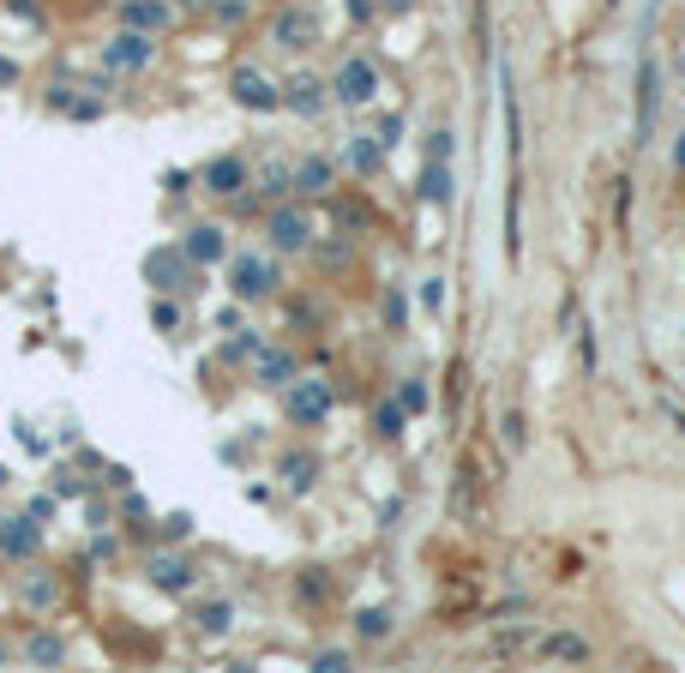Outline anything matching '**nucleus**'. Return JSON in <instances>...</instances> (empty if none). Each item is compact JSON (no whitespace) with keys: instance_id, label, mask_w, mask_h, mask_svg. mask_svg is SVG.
<instances>
[{"instance_id":"1","label":"nucleus","mask_w":685,"mask_h":673,"mask_svg":"<svg viewBox=\"0 0 685 673\" xmlns=\"http://www.w3.org/2000/svg\"><path fill=\"white\" fill-rule=\"evenodd\" d=\"M223 289L240 301V307H265V301L283 295V259H277L271 247H235L223 265Z\"/></svg>"},{"instance_id":"2","label":"nucleus","mask_w":685,"mask_h":673,"mask_svg":"<svg viewBox=\"0 0 685 673\" xmlns=\"http://www.w3.org/2000/svg\"><path fill=\"white\" fill-rule=\"evenodd\" d=\"M259 240L277 259H307L313 240H319V217H313L307 199H277V205L259 211Z\"/></svg>"},{"instance_id":"3","label":"nucleus","mask_w":685,"mask_h":673,"mask_svg":"<svg viewBox=\"0 0 685 673\" xmlns=\"http://www.w3.org/2000/svg\"><path fill=\"white\" fill-rule=\"evenodd\" d=\"M325 43V12L313 0H277L265 12V48L277 55H313Z\"/></svg>"},{"instance_id":"4","label":"nucleus","mask_w":685,"mask_h":673,"mask_svg":"<svg viewBox=\"0 0 685 673\" xmlns=\"http://www.w3.org/2000/svg\"><path fill=\"white\" fill-rule=\"evenodd\" d=\"M277 410H283V422L295 427V434H319L337 415V385L325 373H307V367H301V373L277 391Z\"/></svg>"},{"instance_id":"5","label":"nucleus","mask_w":685,"mask_h":673,"mask_svg":"<svg viewBox=\"0 0 685 673\" xmlns=\"http://www.w3.org/2000/svg\"><path fill=\"white\" fill-rule=\"evenodd\" d=\"M138 577H145V590L169 595V602H193L199 583H205V565H199L193 553H181V541H157V548L138 560Z\"/></svg>"},{"instance_id":"6","label":"nucleus","mask_w":685,"mask_h":673,"mask_svg":"<svg viewBox=\"0 0 685 673\" xmlns=\"http://www.w3.org/2000/svg\"><path fill=\"white\" fill-rule=\"evenodd\" d=\"M12 602H19V614L31 619H55L60 607L72 602L67 590V565H48V560H31V565H12Z\"/></svg>"},{"instance_id":"7","label":"nucleus","mask_w":685,"mask_h":673,"mask_svg":"<svg viewBox=\"0 0 685 673\" xmlns=\"http://www.w3.org/2000/svg\"><path fill=\"white\" fill-rule=\"evenodd\" d=\"M379 91H385V72H379V60L367 55V48H349L332 67V103L343 114H367L379 103Z\"/></svg>"},{"instance_id":"8","label":"nucleus","mask_w":685,"mask_h":673,"mask_svg":"<svg viewBox=\"0 0 685 673\" xmlns=\"http://www.w3.org/2000/svg\"><path fill=\"white\" fill-rule=\"evenodd\" d=\"M157 60H162V36L126 31V24H114L97 43V67L114 72V79H145V72H157Z\"/></svg>"},{"instance_id":"9","label":"nucleus","mask_w":685,"mask_h":673,"mask_svg":"<svg viewBox=\"0 0 685 673\" xmlns=\"http://www.w3.org/2000/svg\"><path fill=\"white\" fill-rule=\"evenodd\" d=\"M223 91L240 114H283V79L271 67H259V60H235Z\"/></svg>"},{"instance_id":"10","label":"nucleus","mask_w":685,"mask_h":673,"mask_svg":"<svg viewBox=\"0 0 685 673\" xmlns=\"http://www.w3.org/2000/svg\"><path fill=\"white\" fill-rule=\"evenodd\" d=\"M145 283H150V295H199V289H205V271H199L181 253V240H175V247L145 253Z\"/></svg>"},{"instance_id":"11","label":"nucleus","mask_w":685,"mask_h":673,"mask_svg":"<svg viewBox=\"0 0 685 673\" xmlns=\"http://www.w3.org/2000/svg\"><path fill=\"white\" fill-rule=\"evenodd\" d=\"M181 253L199 271H223L228 253H235V228H228V217H187L181 223Z\"/></svg>"},{"instance_id":"12","label":"nucleus","mask_w":685,"mask_h":673,"mask_svg":"<svg viewBox=\"0 0 685 673\" xmlns=\"http://www.w3.org/2000/svg\"><path fill=\"white\" fill-rule=\"evenodd\" d=\"M337 103H332V72H319V67H295V72H283V114H295V121H325Z\"/></svg>"},{"instance_id":"13","label":"nucleus","mask_w":685,"mask_h":673,"mask_svg":"<svg viewBox=\"0 0 685 673\" xmlns=\"http://www.w3.org/2000/svg\"><path fill=\"white\" fill-rule=\"evenodd\" d=\"M252 187V157L247 150H217V157L199 162V193L211 199V205H228V199H240Z\"/></svg>"},{"instance_id":"14","label":"nucleus","mask_w":685,"mask_h":673,"mask_svg":"<svg viewBox=\"0 0 685 673\" xmlns=\"http://www.w3.org/2000/svg\"><path fill=\"white\" fill-rule=\"evenodd\" d=\"M48 553V524H36L31 512H0V565H31V560H43Z\"/></svg>"},{"instance_id":"15","label":"nucleus","mask_w":685,"mask_h":673,"mask_svg":"<svg viewBox=\"0 0 685 673\" xmlns=\"http://www.w3.org/2000/svg\"><path fill=\"white\" fill-rule=\"evenodd\" d=\"M19 662L24 668H67L72 662V638L60 626H48V619H36V626L19 631Z\"/></svg>"},{"instance_id":"16","label":"nucleus","mask_w":685,"mask_h":673,"mask_svg":"<svg viewBox=\"0 0 685 673\" xmlns=\"http://www.w3.org/2000/svg\"><path fill=\"white\" fill-rule=\"evenodd\" d=\"M337 181H343V162L337 157H325V150L295 157V199H307V205H332Z\"/></svg>"},{"instance_id":"17","label":"nucleus","mask_w":685,"mask_h":673,"mask_svg":"<svg viewBox=\"0 0 685 673\" xmlns=\"http://www.w3.org/2000/svg\"><path fill=\"white\" fill-rule=\"evenodd\" d=\"M277 481H283V493H295V500H307L313 487H319V475H325V457L313 451V446H283L277 451Z\"/></svg>"},{"instance_id":"18","label":"nucleus","mask_w":685,"mask_h":673,"mask_svg":"<svg viewBox=\"0 0 685 673\" xmlns=\"http://www.w3.org/2000/svg\"><path fill=\"white\" fill-rule=\"evenodd\" d=\"M114 24L145 31V36H175L181 31V12H175V0H121V7H114Z\"/></svg>"},{"instance_id":"19","label":"nucleus","mask_w":685,"mask_h":673,"mask_svg":"<svg viewBox=\"0 0 685 673\" xmlns=\"http://www.w3.org/2000/svg\"><path fill=\"white\" fill-rule=\"evenodd\" d=\"M295 373H301V355H295V343H271V337H265V349L252 355V367H247V379H252L259 391H283Z\"/></svg>"},{"instance_id":"20","label":"nucleus","mask_w":685,"mask_h":673,"mask_svg":"<svg viewBox=\"0 0 685 673\" xmlns=\"http://www.w3.org/2000/svg\"><path fill=\"white\" fill-rule=\"evenodd\" d=\"M385 157H391V150L379 145V133H349V138H343V150H337V162L355 175V181H379V175H385Z\"/></svg>"},{"instance_id":"21","label":"nucleus","mask_w":685,"mask_h":673,"mask_svg":"<svg viewBox=\"0 0 685 673\" xmlns=\"http://www.w3.org/2000/svg\"><path fill=\"white\" fill-rule=\"evenodd\" d=\"M655 109H662V67H655V55L643 48V60H638V145L655 138Z\"/></svg>"},{"instance_id":"22","label":"nucleus","mask_w":685,"mask_h":673,"mask_svg":"<svg viewBox=\"0 0 685 673\" xmlns=\"http://www.w3.org/2000/svg\"><path fill=\"white\" fill-rule=\"evenodd\" d=\"M415 199H422L427 211H451V199H457V175H451V162L422 157V169H415Z\"/></svg>"},{"instance_id":"23","label":"nucleus","mask_w":685,"mask_h":673,"mask_svg":"<svg viewBox=\"0 0 685 673\" xmlns=\"http://www.w3.org/2000/svg\"><path fill=\"white\" fill-rule=\"evenodd\" d=\"M187 619H193V631L205 643H223L228 631H235V602H228V595H205V602L187 607Z\"/></svg>"},{"instance_id":"24","label":"nucleus","mask_w":685,"mask_h":673,"mask_svg":"<svg viewBox=\"0 0 685 673\" xmlns=\"http://www.w3.org/2000/svg\"><path fill=\"white\" fill-rule=\"evenodd\" d=\"M349 631H355V643H391V631H397V614H391L385 602H367V607H355V619H349Z\"/></svg>"},{"instance_id":"25","label":"nucleus","mask_w":685,"mask_h":673,"mask_svg":"<svg viewBox=\"0 0 685 673\" xmlns=\"http://www.w3.org/2000/svg\"><path fill=\"white\" fill-rule=\"evenodd\" d=\"M252 199H259V205L295 199V162H259V169H252Z\"/></svg>"},{"instance_id":"26","label":"nucleus","mask_w":685,"mask_h":673,"mask_svg":"<svg viewBox=\"0 0 685 673\" xmlns=\"http://www.w3.org/2000/svg\"><path fill=\"white\" fill-rule=\"evenodd\" d=\"M409 422H415V415L403 410L397 397H379V403H373V415H367V427H373V439H379V446H403Z\"/></svg>"},{"instance_id":"27","label":"nucleus","mask_w":685,"mask_h":673,"mask_svg":"<svg viewBox=\"0 0 685 673\" xmlns=\"http://www.w3.org/2000/svg\"><path fill=\"white\" fill-rule=\"evenodd\" d=\"M259 349H265V332H259V325H235V332H223V343H217V361H223V367H240V373H247Z\"/></svg>"},{"instance_id":"28","label":"nucleus","mask_w":685,"mask_h":673,"mask_svg":"<svg viewBox=\"0 0 685 673\" xmlns=\"http://www.w3.org/2000/svg\"><path fill=\"white\" fill-rule=\"evenodd\" d=\"M332 595H337V583H332V571H325V565H301V571H295V607L319 614Z\"/></svg>"},{"instance_id":"29","label":"nucleus","mask_w":685,"mask_h":673,"mask_svg":"<svg viewBox=\"0 0 685 673\" xmlns=\"http://www.w3.org/2000/svg\"><path fill=\"white\" fill-rule=\"evenodd\" d=\"M379 325H385L391 337L409 332V289H403V283H385V289H379Z\"/></svg>"},{"instance_id":"30","label":"nucleus","mask_w":685,"mask_h":673,"mask_svg":"<svg viewBox=\"0 0 685 673\" xmlns=\"http://www.w3.org/2000/svg\"><path fill=\"white\" fill-rule=\"evenodd\" d=\"M307 259L319 265V271H349L355 265V235H319Z\"/></svg>"},{"instance_id":"31","label":"nucleus","mask_w":685,"mask_h":673,"mask_svg":"<svg viewBox=\"0 0 685 673\" xmlns=\"http://www.w3.org/2000/svg\"><path fill=\"white\" fill-rule=\"evenodd\" d=\"M85 560H91V565H121V560H126V536H121L114 524L91 529V541H85Z\"/></svg>"},{"instance_id":"32","label":"nucleus","mask_w":685,"mask_h":673,"mask_svg":"<svg viewBox=\"0 0 685 673\" xmlns=\"http://www.w3.org/2000/svg\"><path fill=\"white\" fill-rule=\"evenodd\" d=\"M150 332L181 337L187 332V301L181 295H150Z\"/></svg>"},{"instance_id":"33","label":"nucleus","mask_w":685,"mask_h":673,"mask_svg":"<svg viewBox=\"0 0 685 673\" xmlns=\"http://www.w3.org/2000/svg\"><path fill=\"white\" fill-rule=\"evenodd\" d=\"M541 655H548V662H589V638H583V631H548V638H541Z\"/></svg>"},{"instance_id":"34","label":"nucleus","mask_w":685,"mask_h":673,"mask_svg":"<svg viewBox=\"0 0 685 673\" xmlns=\"http://www.w3.org/2000/svg\"><path fill=\"white\" fill-rule=\"evenodd\" d=\"M217 31H247L252 19H259V0H211V12H205Z\"/></svg>"},{"instance_id":"35","label":"nucleus","mask_w":685,"mask_h":673,"mask_svg":"<svg viewBox=\"0 0 685 673\" xmlns=\"http://www.w3.org/2000/svg\"><path fill=\"white\" fill-rule=\"evenodd\" d=\"M391 397H397L403 410L415 415V422H422V415L434 410V385H427V373H403V379H397V391H391Z\"/></svg>"},{"instance_id":"36","label":"nucleus","mask_w":685,"mask_h":673,"mask_svg":"<svg viewBox=\"0 0 685 673\" xmlns=\"http://www.w3.org/2000/svg\"><path fill=\"white\" fill-rule=\"evenodd\" d=\"M283 313H289V325H295V332H325V307L319 301H283Z\"/></svg>"},{"instance_id":"37","label":"nucleus","mask_w":685,"mask_h":673,"mask_svg":"<svg viewBox=\"0 0 685 673\" xmlns=\"http://www.w3.org/2000/svg\"><path fill=\"white\" fill-rule=\"evenodd\" d=\"M307 668H319V673H343V668H355V650H349V643H319V650L307 655Z\"/></svg>"},{"instance_id":"38","label":"nucleus","mask_w":685,"mask_h":673,"mask_svg":"<svg viewBox=\"0 0 685 673\" xmlns=\"http://www.w3.org/2000/svg\"><path fill=\"white\" fill-rule=\"evenodd\" d=\"M422 157H434V162H451L457 157V133H451V126H434V133L422 138Z\"/></svg>"},{"instance_id":"39","label":"nucleus","mask_w":685,"mask_h":673,"mask_svg":"<svg viewBox=\"0 0 685 673\" xmlns=\"http://www.w3.org/2000/svg\"><path fill=\"white\" fill-rule=\"evenodd\" d=\"M24 512H31L36 524H55V517H60V493H55V487H43V493H24Z\"/></svg>"},{"instance_id":"40","label":"nucleus","mask_w":685,"mask_h":673,"mask_svg":"<svg viewBox=\"0 0 685 673\" xmlns=\"http://www.w3.org/2000/svg\"><path fill=\"white\" fill-rule=\"evenodd\" d=\"M48 487L60 493V505H67V500H85V493H91V487H85V481H79V469H72V463H60L55 475H48Z\"/></svg>"},{"instance_id":"41","label":"nucleus","mask_w":685,"mask_h":673,"mask_svg":"<svg viewBox=\"0 0 685 673\" xmlns=\"http://www.w3.org/2000/svg\"><path fill=\"white\" fill-rule=\"evenodd\" d=\"M373 133H379V145H385V150H397V145H403V133H409V121H403L397 109H385V114L373 121Z\"/></svg>"},{"instance_id":"42","label":"nucleus","mask_w":685,"mask_h":673,"mask_svg":"<svg viewBox=\"0 0 685 673\" xmlns=\"http://www.w3.org/2000/svg\"><path fill=\"white\" fill-rule=\"evenodd\" d=\"M499 439H505L512 451H524V446H529V422H524V410H505V415H499Z\"/></svg>"},{"instance_id":"43","label":"nucleus","mask_w":685,"mask_h":673,"mask_svg":"<svg viewBox=\"0 0 685 673\" xmlns=\"http://www.w3.org/2000/svg\"><path fill=\"white\" fill-rule=\"evenodd\" d=\"M524 643H536V626H505L499 638H493V650L512 655V650H524Z\"/></svg>"},{"instance_id":"44","label":"nucleus","mask_w":685,"mask_h":673,"mask_svg":"<svg viewBox=\"0 0 685 673\" xmlns=\"http://www.w3.org/2000/svg\"><path fill=\"white\" fill-rule=\"evenodd\" d=\"M187 536H193V517H187V512H169L157 524V541H187Z\"/></svg>"},{"instance_id":"45","label":"nucleus","mask_w":685,"mask_h":673,"mask_svg":"<svg viewBox=\"0 0 685 673\" xmlns=\"http://www.w3.org/2000/svg\"><path fill=\"white\" fill-rule=\"evenodd\" d=\"M343 12H349V24H355V31L379 24V0H343Z\"/></svg>"},{"instance_id":"46","label":"nucleus","mask_w":685,"mask_h":673,"mask_svg":"<svg viewBox=\"0 0 685 673\" xmlns=\"http://www.w3.org/2000/svg\"><path fill=\"white\" fill-rule=\"evenodd\" d=\"M0 7L12 12V19H24V24H48V12H43V0H0Z\"/></svg>"},{"instance_id":"47","label":"nucleus","mask_w":685,"mask_h":673,"mask_svg":"<svg viewBox=\"0 0 685 673\" xmlns=\"http://www.w3.org/2000/svg\"><path fill=\"white\" fill-rule=\"evenodd\" d=\"M422 307L427 313H446V277H422Z\"/></svg>"},{"instance_id":"48","label":"nucleus","mask_w":685,"mask_h":673,"mask_svg":"<svg viewBox=\"0 0 685 673\" xmlns=\"http://www.w3.org/2000/svg\"><path fill=\"white\" fill-rule=\"evenodd\" d=\"M240 313H247V307H240L235 295H228V307H217V313H211V325H217V337H223V332H235V325H247V319H240Z\"/></svg>"},{"instance_id":"49","label":"nucleus","mask_w":685,"mask_h":673,"mask_svg":"<svg viewBox=\"0 0 685 673\" xmlns=\"http://www.w3.org/2000/svg\"><path fill=\"white\" fill-rule=\"evenodd\" d=\"M24 85V60L19 55H0V91H19Z\"/></svg>"},{"instance_id":"50","label":"nucleus","mask_w":685,"mask_h":673,"mask_svg":"<svg viewBox=\"0 0 685 673\" xmlns=\"http://www.w3.org/2000/svg\"><path fill=\"white\" fill-rule=\"evenodd\" d=\"M12 662H19V631L0 626V668H12Z\"/></svg>"},{"instance_id":"51","label":"nucleus","mask_w":685,"mask_h":673,"mask_svg":"<svg viewBox=\"0 0 685 673\" xmlns=\"http://www.w3.org/2000/svg\"><path fill=\"white\" fill-rule=\"evenodd\" d=\"M577 349H583V373H595V332L577 325Z\"/></svg>"},{"instance_id":"52","label":"nucleus","mask_w":685,"mask_h":673,"mask_svg":"<svg viewBox=\"0 0 685 673\" xmlns=\"http://www.w3.org/2000/svg\"><path fill=\"white\" fill-rule=\"evenodd\" d=\"M175 12H181V19H199V12H211V0H175Z\"/></svg>"},{"instance_id":"53","label":"nucleus","mask_w":685,"mask_h":673,"mask_svg":"<svg viewBox=\"0 0 685 673\" xmlns=\"http://www.w3.org/2000/svg\"><path fill=\"white\" fill-rule=\"evenodd\" d=\"M385 12L391 19H397V12H415V0H379V19H385Z\"/></svg>"},{"instance_id":"54","label":"nucleus","mask_w":685,"mask_h":673,"mask_svg":"<svg viewBox=\"0 0 685 673\" xmlns=\"http://www.w3.org/2000/svg\"><path fill=\"white\" fill-rule=\"evenodd\" d=\"M674 175H685V133L674 138Z\"/></svg>"},{"instance_id":"55","label":"nucleus","mask_w":685,"mask_h":673,"mask_svg":"<svg viewBox=\"0 0 685 673\" xmlns=\"http://www.w3.org/2000/svg\"><path fill=\"white\" fill-rule=\"evenodd\" d=\"M667 415H674V427H680V434H685V410H674V403H667Z\"/></svg>"},{"instance_id":"56","label":"nucleus","mask_w":685,"mask_h":673,"mask_svg":"<svg viewBox=\"0 0 685 673\" xmlns=\"http://www.w3.org/2000/svg\"><path fill=\"white\" fill-rule=\"evenodd\" d=\"M0 487H7V469H0Z\"/></svg>"},{"instance_id":"57","label":"nucleus","mask_w":685,"mask_h":673,"mask_svg":"<svg viewBox=\"0 0 685 673\" xmlns=\"http://www.w3.org/2000/svg\"><path fill=\"white\" fill-rule=\"evenodd\" d=\"M0 602H7V590H0Z\"/></svg>"}]
</instances>
